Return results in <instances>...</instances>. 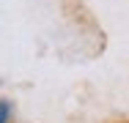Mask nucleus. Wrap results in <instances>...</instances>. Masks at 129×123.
I'll return each mask as SVG.
<instances>
[{
	"label": "nucleus",
	"instance_id": "f257e3e1",
	"mask_svg": "<svg viewBox=\"0 0 129 123\" xmlns=\"http://www.w3.org/2000/svg\"><path fill=\"white\" fill-rule=\"evenodd\" d=\"M8 112H11V109H8V104H6V101H0V123H8Z\"/></svg>",
	"mask_w": 129,
	"mask_h": 123
}]
</instances>
